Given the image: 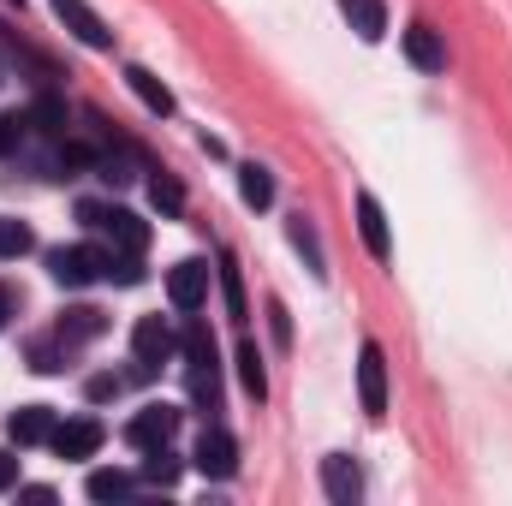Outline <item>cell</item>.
I'll list each match as a JSON object with an SVG mask.
<instances>
[{
    "label": "cell",
    "mask_w": 512,
    "mask_h": 506,
    "mask_svg": "<svg viewBox=\"0 0 512 506\" xmlns=\"http://www.w3.org/2000/svg\"><path fill=\"white\" fill-rule=\"evenodd\" d=\"M221 286H227V304H233V322H245V286H239V268L221 262Z\"/></svg>",
    "instance_id": "83f0119b"
},
{
    "label": "cell",
    "mask_w": 512,
    "mask_h": 506,
    "mask_svg": "<svg viewBox=\"0 0 512 506\" xmlns=\"http://www.w3.org/2000/svg\"><path fill=\"white\" fill-rule=\"evenodd\" d=\"M322 489H328L334 506L364 501V465H358L352 453H328V459H322Z\"/></svg>",
    "instance_id": "9c48e42d"
},
{
    "label": "cell",
    "mask_w": 512,
    "mask_h": 506,
    "mask_svg": "<svg viewBox=\"0 0 512 506\" xmlns=\"http://www.w3.org/2000/svg\"><path fill=\"white\" fill-rule=\"evenodd\" d=\"M102 441H108L102 417H66V423H54V435H48V447H54L60 459H96Z\"/></svg>",
    "instance_id": "5b68a950"
},
{
    "label": "cell",
    "mask_w": 512,
    "mask_h": 506,
    "mask_svg": "<svg viewBox=\"0 0 512 506\" xmlns=\"http://www.w3.org/2000/svg\"><path fill=\"white\" fill-rule=\"evenodd\" d=\"M149 203H155L161 215H179V209H185V191H179V179H173V173H155V179H149Z\"/></svg>",
    "instance_id": "cb8c5ba5"
},
{
    "label": "cell",
    "mask_w": 512,
    "mask_h": 506,
    "mask_svg": "<svg viewBox=\"0 0 512 506\" xmlns=\"http://www.w3.org/2000/svg\"><path fill=\"white\" fill-rule=\"evenodd\" d=\"M126 84L137 90V102H143L149 114H173V90H167L149 66H126Z\"/></svg>",
    "instance_id": "9a60e30c"
},
{
    "label": "cell",
    "mask_w": 512,
    "mask_h": 506,
    "mask_svg": "<svg viewBox=\"0 0 512 506\" xmlns=\"http://www.w3.org/2000/svg\"><path fill=\"white\" fill-rule=\"evenodd\" d=\"M66 358H72V352H66V340H60V334H48V340H30V370H36V376H54Z\"/></svg>",
    "instance_id": "7402d4cb"
},
{
    "label": "cell",
    "mask_w": 512,
    "mask_h": 506,
    "mask_svg": "<svg viewBox=\"0 0 512 506\" xmlns=\"http://www.w3.org/2000/svg\"><path fill=\"white\" fill-rule=\"evenodd\" d=\"M102 328H108V316H102L96 304H78V310H66V316H60V328H54V334L66 340V352H78V346H90Z\"/></svg>",
    "instance_id": "4fadbf2b"
},
{
    "label": "cell",
    "mask_w": 512,
    "mask_h": 506,
    "mask_svg": "<svg viewBox=\"0 0 512 506\" xmlns=\"http://www.w3.org/2000/svg\"><path fill=\"white\" fill-rule=\"evenodd\" d=\"M358 399L370 417H387V358H382V340H364L358 352Z\"/></svg>",
    "instance_id": "ba28073f"
},
{
    "label": "cell",
    "mask_w": 512,
    "mask_h": 506,
    "mask_svg": "<svg viewBox=\"0 0 512 506\" xmlns=\"http://www.w3.org/2000/svg\"><path fill=\"white\" fill-rule=\"evenodd\" d=\"M12 316H18V298H12V286H0V328H6Z\"/></svg>",
    "instance_id": "1f68e13d"
},
{
    "label": "cell",
    "mask_w": 512,
    "mask_h": 506,
    "mask_svg": "<svg viewBox=\"0 0 512 506\" xmlns=\"http://www.w3.org/2000/svg\"><path fill=\"white\" fill-rule=\"evenodd\" d=\"M48 274L60 286H90V280L108 274V251H96V245H60V251H48Z\"/></svg>",
    "instance_id": "3957f363"
},
{
    "label": "cell",
    "mask_w": 512,
    "mask_h": 506,
    "mask_svg": "<svg viewBox=\"0 0 512 506\" xmlns=\"http://www.w3.org/2000/svg\"><path fill=\"white\" fill-rule=\"evenodd\" d=\"M120 387H126V376H96L90 381V399H120Z\"/></svg>",
    "instance_id": "f546056e"
},
{
    "label": "cell",
    "mask_w": 512,
    "mask_h": 506,
    "mask_svg": "<svg viewBox=\"0 0 512 506\" xmlns=\"http://www.w3.org/2000/svg\"><path fill=\"white\" fill-rule=\"evenodd\" d=\"M185 376H191V399L215 417L221 411V364L209 358V364H185Z\"/></svg>",
    "instance_id": "e0dca14e"
},
{
    "label": "cell",
    "mask_w": 512,
    "mask_h": 506,
    "mask_svg": "<svg viewBox=\"0 0 512 506\" xmlns=\"http://www.w3.org/2000/svg\"><path fill=\"white\" fill-rule=\"evenodd\" d=\"M131 489L137 483H131L126 471H90V501H126Z\"/></svg>",
    "instance_id": "603a6c76"
},
{
    "label": "cell",
    "mask_w": 512,
    "mask_h": 506,
    "mask_svg": "<svg viewBox=\"0 0 512 506\" xmlns=\"http://www.w3.org/2000/svg\"><path fill=\"white\" fill-rule=\"evenodd\" d=\"M24 137V120H12V114H0V155H12V143Z\"/></svg>",
    "instance_id": "f1b7e54d"
},
{
    "label": "cell",
    "mask_w": 512,
    "mask_h": 506,
    "mask_svg": "<svg viewBox=\"0 0 512 506\" xmlns=\"http://www.w3.org/2000/svg\"><path fill=\"white\" fill-rule=\"evenodd\" d=\"M340 12L352 18V30H358L364 42H382L387 36V6L382 0H340Z\"/></svg>",
    "instance_id": "2e32d148"
},
{
    "label": "cell",
    "mask_w": 512,
    "mask_h": 506,
    "mask_svg": "<svg viewBox=\"0 0 512 506\" xmlns=\"http://www.w3.org/2000/svg\"><path fill=\"white\" fill-rule=\"evenodd\" d=\"M173 435H179V405H161V399H155V405H143V411L126 423V441L137 447V453H149V447H167Z\"/></svg>",
    "instance_id": "8992f818"
},
{
    "label": "cell",
    "mask_w": 512,
    "mask_h": 506,
    "mask_svg": "<svg viewBox=\"0 0 512 506\" xmlns=\"http://www.w3.org/2000/svg\"><path fill=\"white\" fill-rule=\"evenodd\" d=\"M399 42H405V60H411L417 72H447V42H441L429 24H411Z\"/></svg>",
    "instance_id": "8fae6325"
},
{
    "label": "cell",
    "mask_w": 512,
    "mask_h": 506,
    "mask_svg": "<svg viewBox=\"0 0 512 506\" xmlns=\"http://www.w3.org/2000/svg\"><path fill=\"white\" fill-rule=\"evenodd\" d=\"M179 346H185V364H209V358H215V334H209L203 322H185V340H179Z\"/></svg>",
    "instance_id": "d4e9b609"
},
{
    "label": "cell",
    "mask_w": 512,
    "mask_h": 506,
    "mask_svg": "<svg viewBox=\"0 0 512 506\" xmlns=\"http://www.w3.org/2000/svg\"><path fill=\"white\" fill-rule=\"evenodd\" d=\"M173 328L161 322V316H137V328H131V364H137V376H155L167 358H173Z\"/></svg>",
    "instance_id": "7a4b0ae2"
},
{
    "label": "cell",
    "mask_w": 512,
    "mask_h": 506,
    "mask_svg": "<svg viewBox=\"0 0 512 506\" xmlns=\"http://www.w3.org/2000/svg\"><path fill=\"white\" fill-rule=\"evenodd\" d=\"M239 376H245V393H251V399H262V393H268V376H262V352H256L251 340L239 346Z\"/></svg>",
    "instance_id": "484cf974"
},
{
    "label": "cell",
    "mask_w": 512,
    "mask_h": 506,
    "mask_svg": "<svg viewBox=\"0 0 512 506\" xmlns=\"http://www.w3.org/2000/svg\"><path fill=\"white\" fill-rule=\"evenodd\" d=\"M30 251H36V233L24 221L0 215V262H18V256H30Z\"/></svg>",
    "instance_id": "ac0fdd59"
},
{
    "label": "cell",
    "mask_w": 512,
    "mask_h": 506,
    "mask_svg": "<svg viewBox=\"0 0 512 506\" xmlns=\"http://www.w3.org/2000/svg\"><path fill=\"white\" fill-rule=\"evenodd\" d=\"M24 126H36V131H48V137H60V131H66V108H60V102H36Z\"/></svg>",
    "instance_id": "4316f807"
},
{
    "label": "cell",
    "mask_w": 512,
    "mask_h": 506,
    "mask_svg": "<svg viewBox=\"0 0 512 506\" xmlns=\"http://www.w3.org/2000/svg\"><path fill=\"white\" fill-rule=\"evenodd\" d=\"M54 423H60V417H54L48 405H18L12 423H6V435H12L18 447H42V441L54 435Z\"/></svg>",
    "instance_id": "7c38bea8"
},
{
    "label": "cell",
    "mask_w": 512,
    "mask_h": 506,
    "mask_svg": "<svg viewBox=\"0 0 512 506\" xmlns=\"http://www.w3.org/2000/svg\"><path fill=\"white\" fill-rule=\"evenodd\" d=\"M78 215H84V227H96V233L108 239V251L143 256V245H149V227H143L131 209H114V203H84Z\"/></svg>",
    "instance_id": "6da1fadb"
},
{
    "label": "cell",
    "mask_w": 512,
    "mask_h": 506,
    "mask_svg": "<svg viewBox=\"0 0 512 506\" xmlns=\"http://www.w3.org/2000/svg\"><path fill=\"white\" fill-rule=\"evenodd\" d=\"M239 197L251 203V209H268L274 203V179H268V167H239Z\"/></svg>",
    "instance_id": "ffe728a7"
},
{
    "label": "cell",
    "mask_w": 512,
    "mask_h": 506,
    "mask_svg": "<svg viewBox=\"0 0 512 506\" xmlns=\"http://www.w3.org/2000/svg\"><path fill=\"white\" fill-rule=\"evenodd\" d=\"M143 483H149V489H173V483H179V459H173L167 447H149V453H143Z\"/></svg>",
    "instance_id": "d6986e66"
},
{
    "label": "cell",
    "mask_w": 512,
    "mask_h": 506,
    "mask_svg": "<svg viewBox=\"0 0 512 506\" xmlns=\"http://www.w3.org/2000/svg\"><path fill=\"white\" fill-rule=\"evenodd\" d=\"M54 18H60V24H66L84 48H114V30H108V24H102L84 0H54Z\"/></svg>",
    "instance_id": "30bf717a"
},
{
    "label": "cell",
    "mask_w": 512,
    "mask_h": 506,
    "mask_svg": "<svg viewBox=\"0 0 512 506\" xmlns=\"http://www.w3.org/2000/svg\"><path fill=\"white\" fill-rule=\"evenodd\" d=\"M358 233H364V245H370V256L376 262H387V215H382V203L370 197V191H358Z\"/></svg>",
    "instance_id": "5bb4252c"
},
{
    "label": "cell",
    "mask_w": 512,
    "mask_h": 506,
    "mask_svg": "<svg viewBox=\"0 0 512 506\" xmlns=\"http://www.w3.org/2000/svg\"><path fill=\"white\" fill-rule=\"evenodd\" d=\"M6 489H18V459L0 447V495H6Z\"/></svg>",
    "instance_id": "4dcf8cb0"
},
{
    "label": "cell",
    "mask_w": 512,
    "mask_h": 506,
    "mask_svg": "<svg viewBox=\"0 0 512 506\" xmlns=\"http://www.w3.org/2000/svg\"><path fill=\"white\" fill-rule=\"evenodd\" d=\"M286 233H292V245H298V251L310 256V274H316V280H328V256H322V245H316L310 221H304V215H292V221H286Z\"/></svg>",
    "instance_id": "44dd1931"
},
{
    "label": "cell",
    "mask_w": 512,
    "mask_h": 506,
    "mask_svg": "<svg viewBox=\"0 0 512 506\" xmlns=\"http://www.w3.org/2000/svg\"><path fill=\"white\" fill-rule=\"evenodd\" d=\"M191 465H197L209 483H227V477L239 471V441H233L221 423H209V429L197 435V453H191Z\"/></svg>",
    "instance_id": "277c9868"
},
{
    "label": "cell",
    "mask_w": 512,
    "mask_h": 506,
    "mask_svg": "<svg viewBox=\"0 0 512 506\" xmlns=\"http://www.w3.org/2000/svg\"><path fill=\"white\" fill-rule=\"evenodd\" d=\"M167 298H173V310H203L209 304V262L203 256L173 262L167 268Z\"/></svg>",
    "instance_id": "52a82bcc"
}]
</instances>
